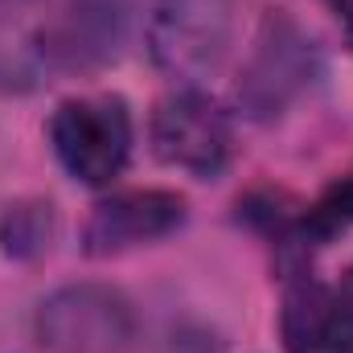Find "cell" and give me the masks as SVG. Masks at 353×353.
<instances>
[{"label":"cell","mask_w":353,"mask_h":353,"mask_svg":"<svg viewBox=\"0 0 353 353\" xmlns=\"http://www.w3.org/2000/svg\"><path fill=\"white\" fill-rule=\"evenodd\" d=\"M316 74H321V46L312 41V33L288 12H267L243 62V74L234 83V99L247 119H275L288 111L292 99H300L312 87Z\"/></svg>","instance_id":"1"},{"label":"cell","mask_w":353,"mask_h":353,"mask_svg":"<svg viewBox=\"0 0 353 353\" xmlns=\"http://www.w3.org/2000/svg\"><path fill=\"white\" fill-rule=\"evenodd\" d=\"M50 144L62 169L83 185H111L132 157V111L119 94H83L58 103Z\"/></svg>","instance_id":"2"},{"label":"cell","mask_w":353,"mask_h":353,"mask_svg":"<svg viewBox=\"0 0 353 353\" xmlns=\"http://www.w3.org/2000/svg\"><path fill=\"white\" fill-rule=\"evenodd\" d=\"M136 308L119 288L66 283L41 300L33 333L50 353H128L136 341Z\"/></svg>","instance_id":"3"},{"label":"cell","mask_w":353,"mask_h":353,"mask_svg":"<svg viewBox=\"0 0 353 353\" xmlns=\"http://www.w3.org/2000/svg\"><path fill=\"white\" fill-rule=\"evenodd\" d=\"M234 17L239 0H157L148 17L152 62L189 87L210 79L234 41Z\"/></svg>","instance_id":"4"},{"label":"cell","mask_w":353,"mask_h":353,"mask_svg":"<svg viewBox=\"0 0 353 353\" xmlns=\"http://www.w3.org/2000/svg\"><path fill=\"white\" fill-rule=\"evenodd\" d=\"M148 136H152V152L165 165L185 169L197 181H214L230 165V152H234V132L226 111L197 87L165 94L152 111Z\"/></svg>","instance_id":"5"},{"label":"cell","mask_w":353,"mask_h":353,"mask_svg":"<svg viewBox=\"0 0 353 353\" xmlns=\"http://www.w3.org/2000/svg\"><path fill=\"white\" fill-rule=\"evenodd\" d=\"M185 226V197L169 189H132L99 201L83 226V251L90 259L157 243Z\"/></svg>","instance_id":"6"},{"label":"cell","mask_w":353,"mask_h":353,"mask_svg":"<svg viewBox=\"0 0 353 353\" xmlns=\"http://www.w3.org/2000/svg\"><path fill=\"white\" fill-rule=\"evenodd\" d=\"M325 300H329V288H321L308 271H292V279L283 288V312H279V329H283L288 353H321Z\"/></svg>","instance_id":"7"},{"label":"cell","mask_w":353,"mask_h":353,"mask_svg":"<svg viewBox=\"0 0 353 353\" xmlns=\"http://www.w3.org/2000/svg\"><path fill=\"white\" fill-rule=\"evenodd\" d=\"M353 226V173L337 176L312 205H304L292 218V230L283 239V247L308 251V247H325L329 239L345 234Z\"/></svg>","instance_id":"8"},{"label":"cell","mask_w":353,"mask_h":353,"mask_svg":"<svg viewBox=\"0 0 353 353\" xmlns=\"http://www.w3.org/2000/svg\"><path fill=\"white\" fill-rule=\"evenodd\" d=\"M54 239V210L50 201H21L8 205L0 218V247L12 259H33Z\"/></svg>","instance_id":"9"},{"label":"cell","mask_w":353,"mask_h":353,"mask_svg":"<svg viewBox=\"0 0 353 353\" xmlns=\"http://www.w3.org/2000/svg\"><path fill=\"white\" fill-rule=\"evenodd\" d=\"M321 353H353V267L337 279V288H329Z\"/></svg>","instance_id":"10"},{"label":"cell","mask_w":353,"mask_h":353,"mask_svg":"<svg viewBox=\"0 0 353 353\" xmlns=\"http://www.w3.org/2000/svg\"><path fill=\"white\" fill-rule=\"evenodd\" d=\"M341 21H345V37L353 46V0H341Z\"/></svg>","instance_id":"11"}]
</instances>
